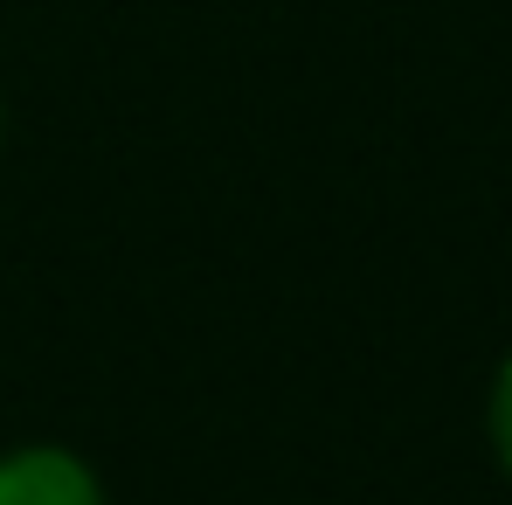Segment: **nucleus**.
<instances>
[{
    "label": "nucleus",
    "instance_id": "nucleus-1",
    "mask_svg": "<svg viewBox=\"0 0 512 505\" xmlns=\"http://www.w3.org/2000/svg\"><path fill=\"white\" fill-rule=\"evenodd\" d=\"M0 505H104V485L77 450L28 443L0 457Z\"/></svg>",
    "mask_w": 512,
    "mask_h": 505
},
{
    "label": "nucleus",
    "instance_id": "nucleus-2",
    "mask_svg": "<svg viewBox=\"0 0 512 505\" xmlns=\"http://www.w3.org/2000/svg\"><path fill=\"white\" fill-rule=\"evenodd\" d=\"M485 436H492V457H499V471L512 478V353L499 360V374H492V395H485Z\"/></svg>",
    "mask_w": 512,
    "mask_h": 505
},
{
    "label": "nucleus",
    "instance_id": "nucleus-3",
    "mask_svg": "<svg viewBox=\"0 0 512 505\" xmlns=\"http://www.w3.org/2000/svg\"><path fill=\"white\" fill-rule=\"evenodd\" d=\"M0 139H7V104H0Z\"/></svg>",
    "mask_w": 512,
    "mask_h": 505
}]
</instances>
